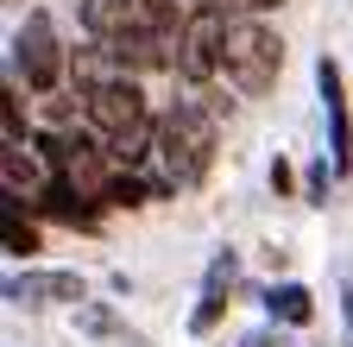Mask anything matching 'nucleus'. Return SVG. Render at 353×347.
Returning <instances> with one entry per match:
<instances>
[{
	"mask_svg": "<svg viewBox=\"0 0 353 347\" xmlns=\"http://www.w3.org/2000/svg\"><path fill=\"white\" fill-rule=\"evenodd\" d=\"M13 70L26 76V89L51 95L63 82V51H57V26L51 13H26V26L13 32Z\"/></svg>",
	"mask_w": 353,
	"mask_h": 347,
	"instance_id": "nucleus-4",
	"label": "nucleus"
},
{
	"mask_svg": "<svg viewBox=\"0 0 353 347\" xmlns=\"http://www.w3.org/2000/svg\"><path fill=\"white\" fill-rule=\"evenodd\" d=\"M214 133H221L214 108L176 101V108L158 120V139H152L158 190H196V184L208 177V164H214Z\"/></svg>",
	"mask_w": 353,
	"mask_h": 347,
	"instance_id": "nucleus-1",
	"label": "nucleus"
},
{
	"mask_svg": "<svg viewBox=\"0 0 353 347\" xmlns=\"http://www.w3.org/2000/svg\"><path fill=\"white\" fill-rule=\"evenodd\" d=\"M316 82H322V101H328V133H334V170L353 164V120H347V89H341V70L322 57L316 63Z\"/></svg>",
	"mask_w": 353,
	"mask_h": 347,
	"instance_id": "nucleus-6",
	"label": "nucleus"
},
{
	"mask_svg": "<svg viewBox=\"0 0 353 347\" xmlns=\"http://www.w3.org/2000/svg\"><path fill=\"white\" fill-rule=\"evenodd\" d=\"M13 303H82V278L76 272H19L7 278Z\"/></svg>",
	"mask_w": 353,
	"mask_h": 347,
	"instance_id": "nucleus-8",
	"label": "nucleus"
},
{
	"mask_svg": "<svg viewBox=\"0 0 353 347\" xmlns=\"http://www.w3.org/2000/svg\"><path fill=\"white\" fill-rule=\"evenodd\" d=\"M265 310H272L278 322H309V316H316V297H309L303 284H272V297H265Z\"/></svg>",
	"mask_w": 353,
	"mask_h": 347,
	"instance_id": "nucleus-11",
	"label": "nucleus"
},
{
	"mask_svg": "<svg viewBox=\"0 0 353 347\" xmlns=\"http://www.w3.org/2000/svg\"><path fill=\"white\" fill-rule=\"evenodd\" d=\"M0 170H7V202H19V196H38V190H44L38 158H32L26 146H7V152H0Z\"/></svg>",
	"mask_w": 353,
	"mask_h": 347,
	"instance_id": "nucleus-10",
	"label": "nucleus"
},
{
	"mask_svg": "<svg viewBox=\"0 0 353 347\" xmlns=\"http://www.w3.org/2000/svg\"><path fill=\"white\" fill-rule=\"evenodd\" d=\"M82 26L95 32L101 45H114V38L145 26V0H82Z\"/></svg>",
	"mask_w": 353,
	"mask_h": 347,
	"instance_id": "nucleus-7",
	"label": "nucleus"
},
{
	"mask_svg": "<svg viewBox=\"0 0 353 347\" xmlns=\"http://www.w3.org/2000/svg\"><path fill=\"white\" fill-rule=\"evenodd\" d=\"M234 7H246V13H272V7H284V0H234Z\"/></svg>",
	"mask_w": 353,
	"mask_h": 347,
	"instance_id": "nucleus-13",
	"label": "nucleus"
},
{
	"mask_svg": "<svg viewBox=\"0 0 353 347\" xmlns=\"http://www.w3.org/2000/svg\"><path fill=\"white\" fill-rule=\"evenodd\" d=\"M221 38H228V19H221V13L190 19L183 26V45H176V76H183V82L221 76Z\"/></svg>",
	"mask_w": 353,
	"mask_h": 347,
	"instance_id": "nucleus-5",
	"label": "nucleus"
},
{
	"mask_svg": "<svg viewBox=\"0 0 353 347\" xmlns=\"http://www.w3.org/2000/svg\"><path fill=\"white\" fill-rule=\"evenodd\" d=\"M0 240H7V252H13V259L38 252V228H32V221H19V202H7V215H0Z\"/></svg>",
	"mask_w": 353,
	"mask_h": 347,
	"instance_id": "nucleus-12",
	"label": "nucleus"
},
{
	"mask_svg": "<svg viewBox=\"0 0 353 347\" xmlns=\"http://www.w3.org/2000/svg\"><path fill=\"white\" fill-rule=\"evenodd\" d=\"M32 202H38L44 215H57V221H70V228H95V202H88L70 177H51V184H44Z\"/></svg>",
	"mask_w": 353,
	"mask_h": 347,
	"instance_id": "nucleus-9",
	"label": "nucleus"
},
{
	"mask_svg": "<svg viewBox=\"0 0 353 347\" xmlns=\"http://www.w3.org/2000/svg\"><path fill=\"white\" fill-rule=\"evenodd\" d=\"M284 70V38L259 19H228V38H221V76L234 82L240 95H265Z\"/></svg>",
	"mask_w": 353,
	"mask_h": 347,
	"instance_id": "nucleus-3",
	"label": "nucleus"
},
{
	"mask_svg": "<svg viewBox=\"0 0 353 347\" xmlns=\"http://www.w3.org/2000/svg\"><path fill=\"white\" fill-rule=\"evenodd\" d=\"M82 114H88V133L114 152V164L152 158L158 126H152V108H145V95H139V82H132V76L108 82V89H95V95H82Z\"/></svg>",
	"mask_w": 353,
	"mask_h": 347,
	"instance_id": "nucleus-2",
	"label": "nucleus"
}]
</instances>
